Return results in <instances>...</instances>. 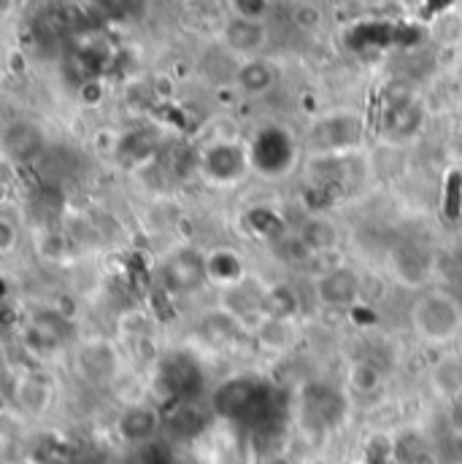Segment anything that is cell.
<instances>
[{
  "label": "cell",
  "mask_w": 462,
  "mask_h": 464,
  "mask_svg": "<svg viewBox=\"0 0 462 464\" xmlns=\"http://www.w3.org/2000/svg\"><path fill=\"white\" fill-rule=\"evenodd\" d=\"M411 327L430 346H447L462 333L460 303L447 292H428L411 305Z\"/></svg>",
  "instance_id": "obj_1"
},
{
  "label": "cell",
  "mask_w": 462,
  "mask_h": 464,
  "mask_svg": "<svg viewBox=\"0 0 462 464\" xmlns=\"http://www.w3.org/2000/svg\"><path fill=\"white\" fill-rule=\"evenodd\" d=\"M246 149H249L251 170H257L265 179H284L287 173H292L298 162V143L279 124H268L257 130V135Z\"/></svg>",
  "instance_id": "obj_2"
},
{
  "label": "cell",
  "mask_w": 462,
  "mask_h": 464,
  "mask_svg": "<svg viewBox=\"0 0 462 464\" xmlns=\"http://www.w3.org/2000/svg\"><path fill=\"white\" fill-rule=\"evenodd\" d=\"M251 170L249 149L235 140H217L201 157V173L214 187H232Z\"/></svg>",
  "instance_id": "obj_3"
},
{
  "label": "cell",
  "mask_w": 462,
  "mask_h": 464,
  "mask_svg": "<svg viewBox=\"0 0 462 464\" xmlns=\"http://www.w3.org/2000/svg\"><path fill=\"white\" fill-rule=\"evenodd\" d=\"M206 278V254L192 248L173 251L162 265V284L173 295H190L195 292Z\"/></svg>",
  "instance_id": "obj_4"
},
{
  "label": "cell",
  "mask_w": 462,
  "mask_h": 464,
  "mask_svg": "<svg viewBox=\"0 0 462 464\" xmlns=\"http://www.w3.org/2000/svg\"><path fill=\"white\" fill-rule=\"evenodd\" d=\"M314 289H317L319 303L333 305V308H347V305H354L359 300L362 278L351 267H330V270L319 273Z\"/></svg>",
  "instance_id": "obj_5"
},
{
  "label": "cell",
  "mask_w": 462,
  "mask_h": 464,
  "mask_svg": "<svg viewBox=\"0 0 462 464\" xmlns=\"http://www.w3.org/2000/svg\"><path fill=\"white\" fill-rule=\"evenodd\" d=\"M359 135H362V127L357 116H330L314 127L311 143L319 151H341V149H351L359 140Z\"/></svg>",
  "instance_id": "obj_6"
},
{
  "label": "cell",
  "mask_w": 462,
  "mask_h": 464,
  "mask_svg": "<svg viewBox=\"0 0 462 464\" xmlns=\"http://www.w3.org/2000/svg\"><path fill=\"white\" fill-rule=\"evenodd\" d=\"M206 278L222 289H232L246 278V262L231 246L211 248L206 254Z\"/></svg>",
  "instance_id": "obj_7"
},
{
  "label": "cell",
  "mask_w": 462,
  "mask_h": 464,
  "mask_svg": "<svg viewBox=\"0 0 462 464\" xmlns=\"http://www.w3.org/2000/svg\"><path fill=\"white\" fill-rule=\"evenodd\" d=\"M157 427H160L157 413H154L152 408H146V405H130V408L119 416V421H116L119 438H122L124 443H130V446H141V443L152 440L154 432H157Z\"/></svg>",
  "instance_id": "obj_8"
},
{
  "label": "cell",
  "mask_w": 462,
  "mask_h": 464,
  "mask_svg": "<svg viewBox=\"0 0 462 464\" xmlns=\"http://www.w3.org/2000/svg\"><path fill=\"white\" fill-rule=\"evenodd\" d=\"M298 243L309 254H330V251L339 248L341 232H339V227L330 219H325V217H309L300 225V230H298Z\"/></svg>",
  "instance_id": "obj_9"
},
{
  "label": "cell",
  "mask_w": 462,
  "mask_h": 464,
  "mask_svg": "<svg viewBox=\"0 0 462 464\" xmlns=\"http://www.w3.org/2000/svg\"><path fill=\"white\" fill-rule=\"evenodd\" d=\"M260 311L262 319H276V322H292L300 311V300L295 295L292 286L287 284H276L268 292H262L260 297Z\"/></svg>",
  "instance_id": "obj_10"
},
{
  "label": "cell",
  "mask_w": 462,
  "mask_h": 464,
  "mask_svg": "<svg viewBox=\"0 0 462 464\" xmlns=\"http://www.w3.org/2000/svg\"><path fill=\"white\" fill-rule=\"evenodd\" d=\"M225 41L228 46L241 52V54H251L265 44V27L260 24V19H243V16H232L225 27Z\"/></svg>",
  "instance_id": "obj_11"
},
{
  "label": "cell",
  "mask_w": 462,
  "mask_h": 464,
  "mask_svg": "<svg viewBox=\"0 0 462 464\" xmlns=\"http://www.w3.org/2000/svg\"><path fill=\"white\" fill-rule=\"evenodd\" d=\"M235 82L241 90H246L249 95H260V92H268L273 87V71L268 63L262 60H249L238 68L235 73Z\"/></svg>",
  "instance_id": "obj_12"
},
{
  "label": "cell",
  "mask_w": 462,
  "mask_h": 464,
  "mask_svg": "<svg viewBox=\"0 0 462 464\" xmlns=\"http://www.w3.org/2000/svg\"><path fill=\"white\" fill-rule=\"evenodd\" d=\"M201 333H203V338L209 343L222 346V343H228L232 335L238 333V319L232 314H222V311L220 314H209V316H203Z\"/></svg>",
  "instance_id": "obj_13"
},
{
  "label": "cell",
  "mask_w": 462,
  "mask_h": 464,
  "mask_svg": "<svg viewBox=\"0 0 462 464\" xmlns=\"http://www.w3.org/2000/svg\"><path fill=\"white\" fill-rule=\"evenodd\" d=\"M395 457V446L387 435H373L365 443V464H387Z\"/></svg>",
  "instance_id": "obj_14"
},
{
  "label": "cell",
  "mask_w": 462,
  "mask_h": 464,
  "mask_svg": "<svg viewBox=\"0 0 462 464\" xmlns=\"http://www.w3.org/2000/svg\"><path fill=\"white\" fill-rule=\"evenodd\" d=\"M232 5H235V16L243 19H260L265 11V0H232Z\"/></svg>",
  "instance_id": "obj_15"
},
{
  "label": "cell",
  "mask_w": 462,
  "mask_h": 464,
  "mask_svg": "<svg viewBox=\"0 0 462 464\" xmlns=\"http://www.w3.org/2000/svg\"><path fill=\"white\" fill-rule=\"evenodd\" d=\"M0 230L5 235V240H3V251H11V237H14V230H11V225L3 219V225H0Z\"/></svg>",
  "instance_id": "obj_16"
},
{
  "label": "cell",
  "mask_w": 462,
  "mask_h": 464,
  "mask_svg": "<svg viewBox=\"0 0 462 464\" xmlns=\"http://www.w3.org/2000/svg\"><path fill=\"white\" fill-rule=\"evenodd\" d=\"M268 464H292V462H290L287 457H273V459H270Z\"/></svg>",
  "instance_id": "obj_17"
}]
</instances>
